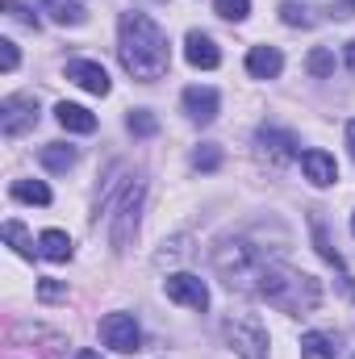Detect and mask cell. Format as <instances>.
<instances>
[{"label": "cell", "mask_w": 355, "mask_h": 359, "mask_svg": "<svg viewBox=\"0 0 355 359\" xmlns=\"http://www.w3.org/2000/svg\"><path fill=\"white\" fill-rule=\"evenodd\" d=\"M351 234H355V213H351Z\"/></svg>", "instance_id": "34"}, {"label": "cell", "mask_w": 355, "mask_h": 359, "mask_svg": "<svg viewBox=\"0 0 355 359\" xmlns=\"http://www.w3.org/2000/svg\"><path fill=\"white\" fill-rule=\"evenodd\" d=\"M38 255L51 259V264H67V259H72V238H67L63 230H42V238H38Z\"/></svg>", "instance_id": "17"}, {"label": "cell", "mask_w": 355, "mask_h": 359, "mask_svg": "<svg viewBox=\"0 0 355 359\" xmlns=\"http://www.w3.org/2000/svg\"><path fill=\"white\" fill-rule=\"evenodd\" d=\"M126 126H130V134H138V138H151V134H159V117H155L151 109H134V113L126 117Z\"/></svg>", "instance_id": "23"}, {"label": "cell", "mask_w": 355, "mask_h": 359, "mask_svg": "<svg viewBox=\"0 0 355 359\" xmlns=\"http://www.w3.org/2000/svg\"><path fill=\"white\" fill-rule=\"evenodd\" d=\"M55 117H59V126L72 130V134H92V130H96V117H92L84 104H67V100H63V104L55 109Z\"/></svg>", "instance_id": "16"}, {"label": "cell", "mask_w": 355, "mask_h": 359, "mask_svg": "<svg viewBox=\"0 0 355 359\" xmlns=\"http://www.w3.org/2000/svg\"><path fill=\"white\" fill-rule=\"evenodd\" d=\"M138 205H142V184L134 180V184L121 192V201H117V209H113V226H109V238H113V251H117V255L130 247V238H134V230H138Z\"/></svg>", "instance_id": "5"}, {"label": "cell", "mask_w": 355, "mask_h": 359, "mask_svg": "<svg viewBox=\"0 0 355 359\" xmlns=\"http://www.w3.org/2000/svg\"><path fill=\"white\" fill-rule=\"evenodd\" d=\"M4 243L17 251V255H25V259H34V238H29V230L21 226V222H4Z\"/></svg>", "instance_id": "21"}, {"label": "cell", "mask_w": 355, "mask_h": 359, "mask_svg": "<svg viewBox=\"0 0 355 359\" xmlns=\"http://www.w3.org/2000/svg\"><path fill=\"white\" fill-rule=\"evenodd\" d=\"M13 196L29 205H51V188L42 180H13Z\"/></svg>", "instance_id": "20"}, {"label": "cell", "mask_w": 355, "mask_h": 359, "mask_svg": "<svg viewBox=\"0 0 355 359\" xmlns=\"http://www.w3.org/2000/svg\"><path fill=\"white\" fill-rule=\"evenodd\" d=\"M67 80L80 84L84 92H92V96H105V92H109V72H105L100 63H92V59H76V63H67Z\"/></svg>", "instance_id": "13"}, {"label": "cell", "mask_w": 355, "mask_h": 359, "mask_svg": "<svg viewBox=\"0 0 355 359\" xmlns=\"http://www.w3.org/2000/svg\"><path fill=\"white\" fill-rule=\"evenodd\" d=\"M305 72H309L314 80H326V76H335V50H326V46H314V50H309V59H305Z\"/></svg>", "instance_id": "22"}, {"label": "cell", "mask_w": 355, "mask_h": 359, "mask_svg": "<svg viewBox=\"0 0 355 359\" xmlns=\"http://www.w3.org/2000/svg\"><path fill=\"white\" fill-rule=\"evenodd\" d=\"M42 13H51V21H59V25H84L88 21L84 0H42Z\"/></svg>", "instance_id": "15"}, {"label": "cell", "mask_w": 355, "mask_h": 359, "mask_svg": "<svg viewBox=\"0 0 355 359\" xmlns=\"http://www.w3.org/2000/svg\"><path fill=\"white\" fill-rule=\"evenodd\" d=\"M0 67L17 72V42H8V38H0Z\"/></svg>", "instance_id": "29"}, {"label": "cell", "mask_w": 355, "mask_h": 359, "mask_svg": "<svg viewBox=\"0 0 355 359\" xmlns=\"http://www.w3.org/2000/svg\"><path fill=\"white\" fill-rule=\"evenodd\" d=\"M192 168H196V172H217V168H222V151H217L213 142H201V147L192 151Z\"/></svg>", "instance_id": "24"}, {"label": "cell", "mask_w": 355, "mask_h": 359, "mask_svg": "<svg viewBox=\"0 0 355 359\" xmlns=\"http://www.w3.org/2000/svg\"><path fill=\"white\" fill-rule=\"evenodd\" d=\"M213 264H217V276L226 280L230 292H255V280H260V268H264V255H260L251 243H226V247H217Z\"/></svg>", "instance_id": "3"}, {"label": "cell", "mask_w": 355, "mask_h": 359, "mask_svg": "<svg viewBox=\"0 0 355 359\" xmlns=\"http://www.w3.org/2000/svg\"><path fill=\"white\" fill-rule=\"evenodd\" d=\"M38 297H42V301H59V297H67V284H55V280H42V284H38Z\"/></svg>", "instance_id": "30"}, {"label": "cell", "mask_w": 355, "mask_h": 359, "mask_svg": "<svg viewBox=\"0 0 355 359\" xmlns=\"http://www.w3.org/2000/svg\"><path fill=\"white\" fill-rule=\"evenodd\" d=\"M255 292L264 297L267 305L284 309V313H309L322 301V288H318L314 276H305L297 268H284V264H272V259H264V268H260Z\"/></svg>", "instance_id": "2"}, {"label": "cell", "mask_w": 355, "mask_h": 359, "mask_svg": "<svg viewBox=\"0 0 355 359\" xmlns=\"http://www.w3.org/2000/svg\"><path fill=\"white\" fill-rule=\"evenodd\" d=\"M213 8H217V17H226V21H247L251 0H217Z\"/></svg>", "instance_id": "27"}, {"label": "cell", "mask_w": 355, "mask_h": 359, "mask_svg": "<svg viewBox=\"0 0 355 359\" xmlns=\"http://www.w3.org/2000/svg\"><path fill=\"white\" fill-rule=\"evenodd\" d=\"M314 243H318V255L326 259V264H335V268H343V255L330 247V238H326V230H322V222H314Z\"/></svg>", "instance_id": "26"}, {"label": "cell", "mask_w": 355, "mask_h": 359, "mask_svg": "<svg viewBox=\"0 0 355 359\" xmlns=\"http://www.w3.org/2000/svg\"><path fill=\"white\" fill-rule=\"evenodd\" d=\"M255 147H260V155H264L272 168H284V163L297 159V134H288V130H280V126H260Z\"/></svg>", "instance_id": "8"}, {"label": "cell", "mask_w": 355, "mask_h": 359, "mask_svg": "<svg viewBox=\"0 0 355 359\" xmlns=\"http://www.w3.org/2000/svg\"><path fill=\"white\" fill-rule=\"evenodd\" d=\"M222 334H226L230 351L239 359H267V330L260 322H251V318H226Z\"/></svg>", "instance_id": "4"}, {"label": "cell", "mask_w": 355, "mask_h": 359, "mask_svg": "<svg viewBox=\"0 0 355 359\" xmlns=\"http://www.w3.org/2000/svg\"><path fill=\"white\" fill-rule=\"evenodd\" d=\"M184 59H188L192 67H205V72H213V67L222 63V50H217V42H213L209 34L192 29V34L184 38Z\"/></svg>", "instance_id": "11"}, {"label": "cell", "mask_w": 355, "mask_h": 359, "mask_svg": "<svg viewBox=\"0 0 355 359\" xmlns=\"http://www.w3.org/2000/svg\"><path fill=\"white\" fill-rule=\"evenodd\" d=\"M335 355H339L335 334H322V330L301 334V359H335Z\"/></svg>", "instance_id": "18"}, {"label": "cell", "mask_w": 355, "mask_h": 359, "mask_svg": "<svg viewBox=\"0 0 355 359\" xmlns=\"http://www.w3.org/2000/svg\"><path fill=\"white\" fill-rule=\"evenodd\" d=\"M217 92L213 88H201V84H192V88H184V113L196 121V126H209L213 117H217Z\"/></svg>", "instance_id": "12"}, {"label": "cell", "mask_w": 355, "mask_h": 359, "mask_svg": "<svg viewBox=\"0 0 355 359\" xmlns=\"http://www.w3.org/2000/svg\"><path fill=\"white\" fill-rule=\"evenodd\" d=\"M301 172H305V180H309V184L330 188V184L339 180V163H335V155H326V151L309 147V151L301 155Z\"/></svg>", "instance_id": "10"}, {"label": "cell", "mask_w": 355, "mask_h": 359, "mask_svg": "<svg viewBox=\"0 0 355 359\" xmlns=\"http://www.w3.org/2000/svg\"><path fill=\"white\" fill-rule=\"evenodd\" d=\"M163 292H168V301H176V305H188V309H209V288H205V280L201 276H188V271H176V276H168L163 280Z\"/></svg>", "instance_id": "9"}, {"label": "cell", "mask_w": 355, "mask_h": 359, "mask_svg": "<svg viewBox=\"0 0 355 359\" xmlns=\"http://www.w3.org/2000/svg\"><path fill=\"white\" fill-rule=\"evenodd\" d=\"M347 147H351V159H355V117L347 121Z\"/></svg>", "instance_id": "31"}, {"label": "cell", "mask_w": 355, "mask_h": 359, "mask_svg": "<svg viewBox=\"0 0 355 359\" xmlns=\"http://www.w3.org/2000/svg\"><path fill=\"white\" fill-rule=\"evenodd\" d=\"M280 67H284V55H280L276 46H251V55H247V72H251L255 80H276Z\"/></svg>", "instance_id": "14"}, {"label": "cell", "mask_w": 355, "mask_h": 359, "mask_svg": "<svg viewBox=\"0 0 355 359\" xmlns=\"http://www.w3.org/2000/svg\"><path fill=\"white\" fill-rule=\"evenodd\" d=\"M351 8H355V0H351Z\"/></svg>", "instance_id": "35"}, {"label": "cell", "mask_w": 355, "mask_h": 359, "mask_svg": "<svg viewBox=\"0 0 355 359\" xmlns=\"http://www.w3.org/2000/svg\"><path fill=\"white\" fill-rule=\"evenodd\" d=\"M38 159H42V168H46V172H67V168L76 163V147H63V142H46V147L38 151Z\"/></svg>", "instance_id": "19"}, {"label": "cell", "mask_w": 355, "mask_h": 359, "mask_svg": "<svg viewBox=\"0 0 355 359\" xmlns=\"http://www.w3.org/2000/svg\"><path fill=\"white\" fill-rule=\"evenodd\" d=\"M100 339H105V347H113V351H121V355H130V351L142 347V330H138L134 313H109V318L100 322Z\"/></svg>", "instance_id": "7"}, {"label": "cell", "mask_w": 355, "mask_h": 359, "mask_svg": "<svg viewBox=\"0 0 355 359\" xmlns=\"http://www.w3.org/2000/svg\"><path fill=\"white\" fill-rule=\"evenodd\" d=\"M0 8H4V13H8L13 21H21V25H29V29H38V13H29V8H25L21 0H4Z\"/></svg>", "instance_id": "28"}, {"label": "cell", "mask_w": 355, "mask_h": 359, "mask_svg": "<svg viewBox=\"0 0 355 359\" xmlns=\"http://www.w3.org/2000/svg\"><path fill=\"white\" fill-rule=\"evenodd\" d=\"M34 126H38V96L34 92H17V96L0 100V130H4V138H17V134H25Z\"/></svg>", "instance_id": "6"}, {"label": "cell", "mask_w": 355, "mask_h": 359, "mask_svg": "<svg viewBox=\"0 0 355 359\" xmlns=\"http://www.w3.org/2000/svg\"><path fill=\"white\" fill-rule=\"evenodd\" d=\"M76 359H100V355H96V351H88V347H84V351H80V355H76Z\"/></svg>", "instance_id": "33"}, {"label": "cell", "mask_w": 355, "mask_h": 359, "mask_svg": "<svg viewBox=\"0 0 355 359\" xmlns=\"http://www.w3.org/2000/svg\"><path fill=\"white\" fill-rule=\"evenodd\" d=\"M347 67H351V72H355V42H351V46H347Z\"/></svg>", "instance_id": "32"}, {"label": "cell", "mask_w": 355, "mask_h": 359, "mask_svg": "<svg viewBox=\"0 0 355 359\" xmlns=\"http://www.w3.org/2000/svg\"><path fill=\"white\" fill-rule=\"evenodd\" d=\"M280 21H284V25H314L309 8H305L301 0H284V4H280Z\"/></svg>", "instance_id": "25"}, {"label": "cell", "mask_w": 355, "mask_h": 359, "mask_svg": "<svg viewBox=\"0 0 355 359\" xmlns=\"http://www.w3.org/2000/svg\"><path fill=\"white\" fill-rule=\"evenodd\" d=\"M117 55H121V67L142 84L163 80L168 67H172L168 34L147 13H121V21H117Z\"/></svg>", "instance_id": "1"}]
</instances>
